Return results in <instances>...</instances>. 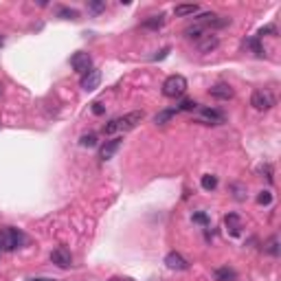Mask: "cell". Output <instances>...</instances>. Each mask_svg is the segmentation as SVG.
<instances>
[{"label": "cell", "instance_id": "3957f363", "mask_svg": "<svg viewBox=\"0 0 281 281\" xmlns=\"http://www.w3.org/2000/svg\"><path fill=\"white\" fill-rule=\"evenodd\" d=\"M187 90V79L183 75H169L163 84V95L169 97V99H176V97H183Z\"/></svg>", "mask_w": 281, "mask_h": 281}, {"label": "cell", "instance_id": "30bf717a", "mask_svg": "<svg viewBox=\"0 0 281 281\" xmlns=\"http://www.w3.org/2000/svg\"><path fill=\"white\" fill-rule=\"evenodd\" d=\"M209 92H211V97L222 99V101H229V99H233V95H235L233 88H231L229 84H224V81H220V84L211 86V88H209Z\"/></svg>", "mask_w": 281, "mask_h": 281}, {"label": "cell", "instance_id": "44dd1931", "mask_svg": "<svg viewBox=\"0 0 281 281\" xmlns=\"http://www.w3.org/2000/svg\"><path fill=\"white\" fill-rule=\"evenodd\" d=\"M246 46H249V48H253L257 57H264V48H262L260 37H257V35H255V37H251V40H246Z\"/></svg>", "mask_w": 281, "mask_h": 281}, {"label": "cell", "instance_id": "ac0fdd59", "mask_svg": "<svg viewBox=\"0 0 281 281\" xmlns=\"http://www.w3.org/2000/svg\"><path fill=\"white\" fill-rule=\"evenodd\" d=\"M176 112H178V110H176V108H172V110H163V112H158L156 117H154V123H156V125H165L169 119L174 117Z\"/></svg>", "mask_w": 281, "mask_h": 281}, {"label": "cell", "instance_id": "7402d4cb", "mask_svg": "<svg viewBox=\"0 0 281 281\" xmlns=\"http://www.w3.org/2000/svg\"><path fill=\"white\" fill-rule=\"evenodd\" d=\"M79 145L81 147H95L97 145V136L95 134H84L79 139Z\"/></svg>", "mask_w": 281, "mask_h": 281}, {"label": "cell", "instance_id": "484cf974", "mask_svg": "<svg viewBox=\"0 0 281 281\" xmlns=\"http://www.w3.org/2000/svg\"><path fill=\"white\" fill-rule=\"evenodd\" d=\"M257 202H260V205H271V202H273V194H271V191H262V194L257 196Z\"/></svg>", "mask_w": 281, "mask_h": 281}, {"label": "cell", "instance_id": "6da1fadb", "mask_svg": "<svg viewBox=\"0 0 281 281\" xmlns=\"http://www.w3.org/2000/svg\"><path fill=\"white\" fill-rule=\"evenodd\" d=\"M143 119H145V112H143V110L128 112V114H123V117H117V119L108 121V123L103 125V134L112 136V134H117V132H130V130H134Z\"/></svg>", "mask_w": 281, "mask_h": 281}, {"label": "cell", "instance_id": "d4e9b609", "mask_svg": "<svg viewBox=\"0 0 281 281\" xmlns=\"http://www.w3.org/2000/svg\"><path fill=\"white\" fill-rule=\"evenodd\" d=\"M277 26L275 24H266V26H262L260 33H257V37H262V35H277Z\"/></svg>", "mask_w": 281, "mask_h": 281}, {"label": "cell", "instance_id": "1f68e13d", "mask_svg": "<svg viewBox=\"0 0 281 281\" xmlns=\"http://www.w3.org/2000/svg\"><path fill=\"white\" fill-rule=\"evenodd\" d=\"M2 44H4V37H2V35H0V46H2Z\"/></svg>", "mask_w": 281, "mask_h": 281}, {"label": "cell", "instance_id": "277c9868", "mask_svg": "<svg viewBox=\"0 0 281 281\" xmlns=\"http://www.w3.org/2000/svg\"><path fill=\"white\" fill-rule=\"evenodd\" d=\"M251 106L255 110H260V112H264V110H271L275 106V95L271 90H266V88H257V90H253L251 95Z\"/></svg>", "mask_w": 281, "mask_h": 281}, {"label": "cell", "instance_id": "cb8c5ba5", "mask_svg": "<svg viewBox=\"0 0 281 281\" xmlns=\"http://www.w3.org/2000/svg\"><path fill=\"white\" fill-rule=\"evenodd\" d=\"M191 220H194L196 224H202V227H207L209 224V216L205 211H198V213H194V216H191Z\"/></svg>", "mask_w": 281, "mask_h": 281}, {"label": "cell", "instance_id": "8fae6325", "mask_svg": "<svg viewBox=\"0 0 281 281\" xmlns=\"http://www.w3.org/2000/svg\"><path fill=\"white\" fill-rule=\"evenodd\" d=\"M119 147H121V139H110V141H106V145L99 150V158H101V161H110V158L117 154Z\"/></svg>", "mask_w": 281, "mask_h": 281}, {"label": "cell", "instance_id": "f1b7e54d", "mask_svg": "<svg viewBox=\"0 0 281 281\" xmlns=\"http://www.w3.org/2000/svg\"><path fill=\"white\" fill-rule=\"evenodd\" d=\"M92 112H95L97 117H99V114L106 112V108H103V103H101V101H95V103H92Z\"/></svg>", "mask_w": 281, "mask_h": 281}, {"label": "cell", "instance_id": "603a6c76", "mask_svg": "<svg viewBox=\"0 0 281 281\" xmlns=\"http://www.w3.org/2000/svg\"><path fill=\"white\" fill-rule=\"evenodd\" d=\"M266 251L271 253V255H279V240H277V235L266 242Z\"/></svg>", "mask_w": 281, "mask_h": 281}, {"label": "cell", "instance_id": "83f0119b", "mask_svg": "<svg viewBox=\"0 0 281 281\" xmlns=\"http://www.w3.org/2000/svg\"><path fill=\"white\" fill-rule=\"evenodd\" d=\"M88 9L95 11V13H99V11L106 9V2H88Z\"/></svg>", "mask_w": 281, "mask_h": 281}, {"label": "cell", "instance_id": "d6986e66", "mask_svg": "<svg viewBox=\"0 0 281 281\" xmlns=\"http://www.w3.org/2000/svg\"><path fill=\"white\" fill-rule=\"evenodd\" d=\"M200 185H202V189H205V191H213L218 187V178H216V176H211V174H205L200 178Z\"/></svg>", "mask_w": 281, "mask_h": 281}, {"label": "cell", "instance_id": "4dcf8cb0", "mask_svg": "<svg viewBox=\"0 0 281 281\" xmlns=\"http://www.w3.org/2000/svg\"><path fill=\"white\" fill-rule=\"evenodd\" d=\"M33 281H55V279H46V277H42V279H33Z\"/></svg>", "mask_w": 281, "mask_h": 281}, {"label": "cell", "instance_id": "9a60e30c", "mask_svg": "<svg viewBox=\"0 0 281 281\" xmlns=\"http://www.w3.org/2000/svg\"><path fill=\"white\" fill-rule=\"evenodd\" d=\"M198 11H200V7H198V4H176L174 13L178 15V18H185V15H196Z\"/></svg>", "mask_w": 281, "mask_h": 281}, {"label": "cell", "instance_id": "7a4b0ae2", "mask_svg": "<svg viewBox=\"0 0 281 281\" xmlns=\"http://www.w3.org/2000/svg\"><path fill=\"white\" fill-rule=\"evenodd\" d=\"M22 244H24V235H22L18 229L7 227V229L0 231V251H4V253L18 251Z\"/></svg>", "mask_w": 281, "mask_h": 281}, {"label": "cell", "instance_id": "52a82bcc", "mask_svg": "<svg viewBox=\"0 0 281 281\" xmlns=\"http://www.w3.org/2000/svg\"><path fill=\"white\" fill-rule=\"evenodd\" d=\"M99 84H101V70H97V68H90L84 77H81V81H79V86L84 88L86 92H90V90H95V88H99Z\"/></svg>", "mask_w": 281, "mask_h": 281}, {"label": "cell", "instance_id": "2e32d148", "mask_svg": "<svg viewBox=\"0 0 281 281\" xmlns=\"http://www.w3.org/2000/svg\"><path fill=\"white\" fill-rule=\"evenodd\" d=\"M165 24V13H158V15H152V18H147V20H143V26L145 29H161V26Z\"/></svg>", "mask_w": 281, "mask_h": 281}, {"label": "cell", "instance_id": "ffe728a7", "mask_svg": "<svg viewBox=\"0 0 281 281\" xmlns=\"http://www.w3.org/2000/svg\"><path fill=\"white\" fill-rule=\"evenodd\" d=\"M57 15L59 18H64V20H77L79 18V13H77L75 9H70V7H57Z\"/></svg>", "mask_w": 281, "mask_h": 281}, {"label": "cell", "instance_id": "4fadbf2b", "mask_svg": "<svg viewBox=\"0 0 281 281\" xmlns=\"http://www.w3.org/2000/svg\"><path fill=\"white\" fill-rule=\"evenodd\" d=\"M224 227H227V231L231 235H240L242 233V218L238 216V213H229L227 218H224Z\"/></svg>", "mask_w": 281, "mask_h": 281}, {"label": "cell", "instance_id": "f546056e", "mask_svg": "<svg viewBox=\"0 0 281 281\" xmlns=\"http://www.w3.org/2000/svg\"><path fill=\"white\" fill-rule=\"evenodd\" d=\"M167 53H169V46H165V48H161V51H158V55H154V62H158V59H165L167 57Z\"/></svg>", "mask_w": 281, "mask_h": 281}, {"label": "cell", "instance_id": "7c38bea8", "mask_svg": "<svg viewBox=\"0 0 281 281\" xmlns=\"http://www.w3.org/2000/svg\"><path fill=\"white\" fill-rule=\"evenodd\" d=\"M218 44H220V37L218 35H207L205 37H200L198 40V51L200 53H211V51H216L218 48Z\"/></svg>", "mask_w": 281, "mask_h": 281}, {"label": "cell", "instance_id": "8992f818", "mask_svg": "<svg viewBox=\"0 0 281 281\" xmlns=\"http://www.w3.org/2000/svg\"><path fill=\"white\" fill-rule=\"evenodd\" d=\"M51 262H53L57 268H70V266H73V255H70L68 249H64V246H57V249L51 253Z\"/></svg>", "mask_w": 281, "mask_h": 281}, {"label": "cell", "instance_id": "e0dca14e", "mask_svg": "<svg viewBox=\"0 0 281 281\" xmlns=\"http://www.w3.org/2000/svg\"><path fill=\"white\" fill-rule=\"evenodd\" d=\"M213 277H216V281H235V271L224 266V268H218V271L213 273Z\"/></svg>", "mask_w": 281, "mask_h": 281}, {"label": "cell", "instance_id": "4316f807", "mask_svg": "<svg viewBox=\"0 0 281 281\" xmlns=\"http://www.w3.org/2000/svg\"><path fill=\"white\" fill-rule=\"evenodd\" d=\"M196 108H198V103L191 101V99H187V101H183L176 110H187V112H191V110H196Z\"/></svg>", "mask_w": 281, "mask_h": 281}, {"label": "cell", "instance_id": "ba28073f", "mask_svg": "<svg viewBox=\"0 0 281 281\" xmlns=\"http://www.w3.org/2000/svg\"><path fill=\"white\" fill-rule=\"evenodd\" d=\"M200 123L220 125V123H224V114L220 112V110H213V108H200Z\"/></svg>", "mask_w": 281, "mask_h": 281}, {"label": "cell", "instance_id": "9c48e42d", "mask_svg": "<svg viewBox=\"0 0 281 281\" xmlns=\"http://www.w3.org/2000/svg\"><path fill=\"white\" fill-rule=\"evenodd\" d=\"M165 264H167L169 271H187V268H189V262H187L185 257L180 255V253H176V251L167 253V257H165Z\"/></svg>", "mask_w": 281, "mask_h": 281}, {"label": "cell", "instance_id": "5bb4252c", "mask_svg": "<svg viewBox=\"0 0 281 281\" xmlns=\"http://www.w3.org/2000/svg\"><path fill=\"white\" fill-rule=\"evenodd\" d=\"M205 35H207V29H205V26H200V24H196V22L185 29V37H189V40H196L198 42L200 37H205Z\"/></svg>", "mask_w": 281, "mask_h": 281}, {"label": "cell", "instance_id": "5b68a950", "mask_svg": "<svg viewBox=\"0 0 281 281\" xmlns=\"http://www.w3.org/2000/svg\"><path fill=\"white\" fill-rule=\"evenodd\" d=\"M70 66H73V70H77L79 75H86L88 70L92 68V57L88 53L79 51V53H75L73 57H70Z\"/></svg>", "mask_w": 281, "mask_h": 281}]
</instances>
